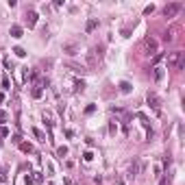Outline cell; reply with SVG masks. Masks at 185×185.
Instances as JSON below:
<instances>
[{"instance_id": "cell-10", "label": "cell", "mask_w": 185, "mask_h": 185, "mask_svg": "<svg viewBox=\"0 0 185 185\" xmlns=\"http://www.w3.org/2000/svg\"><path fill=\"white\" fill-rule=\"evenodd\" d=\"M20 150H22V152H33V146H31L29 142H20Z\"/></svg>"}, {"instance_id": "cell-28", "label": "cell", "mask_w": 185, "mask_h": 185, "mask_svg": "<svg viewBox=\"0 0 185 185\" xmlns=\"http://www.w3.org/2000/svg\"><path fill=\"white\" fill-rule=\"evenodd\" d=\"M5 65L9 67V70H13V63H11V59H5Z\"/></svg>"}, {"instance_id": "cell-29", "label": "cell", "mask_w": 185, "mask_h": 185, "mask_svg": "<svg viewBox=\"0 0 185 185\" xmlns=\"http://www.w3.org/2000/svg\"><path fill=\"white\" fill-rule=\"evenodd\" d=\"M159 185H170V183H168V179H161V181H159Z\"/></svg>"}, {"instance_id": "cell-7", "label": "cell", "mask_w": 185, "mask_h": 185, "mask_svg": "<svg viewBox=\"0 0 185 185\" xmlns=\"http://www.w3.org/2000/svg\"><path fill=\"white\" fill-rule=\"evenodd\" d=\"M63 52H67V55H76V46H74V44H65V46H63Z\"/></svg>"}, {"instance_id": "cell-15", "label": "cell", "mask_w": 185, "mask_h": 185, "mask_svg": "<svg viewBox=\"0 0 185 185\" xmlns=\"http://www.w3.org/2000/svg\"><path fill=\"white\" fill-rule=\"evenodd\" d=\"M85 89V83L83 81H74V91H83Z\"/></svg>"}, {"instance_id": "cell-25", "label": "cell", "mask_w": 185, "mask_h": 185, "mask_svg": "<svg viewBox=\"0 0 185 185\" xmlns=\"http://www.w3.org/2000/svg\"><path fill=\"white\" fill-rule=\"evenodd\" d=\"M24 181H26V185H33V183H35V179H33V176H29V174H26V179H24Z\"/></svg>"}, {"instance_id": "cell-18", "label": "cell", "mask_w": 185, "mask_h": 185, "mask_svg": "<svg viewBox=\"0 0 185 185\" xmlns=\"http://www.w3.org/2000/svg\"><path fill=\"white\" fill-rule=\"evenodd\" d=\"M13 52L17 55V57H24L26 52H24V48H20V46H15V48H13Z\"/></svg>"}, {"instance_id": "cell-11", "label": "cell", "mask_w": 185, "mask_h": 185, "mask_svg": "<svg viewBox=\"0 0 185 185\" xmlns=\"http://www.w3.org/2000/svg\"><path fill=\"white\" fill-rule=\"evenodd\" d=\"M96 26H98V22H96V20H89V22H87V26H85V31L89 33V31H94Z\"/></svg>"}, {"instance_id": "cell-26", "label": "cell", "mask_w": 185, "mask_h": 185, "mask_svg": "<svg viewBox=\"0 0 185 185\" xmlns=\"http://www.w3.org/2000/svg\"><path fill=\"white\" fill-rule=\"evenodd\" d=\"M5 181H7V176H5V170L0 168V183H5Z\"/></svg>"}, {"instance_id": "cell-30", "label": "cell", "mask_w": 185, "mask_h": 185, "mask_svg": "<svg viewBox=\"0 0 185 185\" xmlns=\"http://www.w3.org/2000/svg\"><path fill=\"white\" fill-rule=\"evenodd\" d=\"M5 100V94H2V91H0V102H2Z\"/></svg>"}, {"instance_id": "cell-27", "label": "cell", "mask_w": 185, "mask_h": 185, "mask_svg": "<svg viewBox=\"0 0 185 185\" xmlns=\"http://www.w3.org/2000/svg\"><path fill=\"white\" fill-rule=\"evenodd\" d=\"M94 111H96V107H94V105H89V107L85 109V113H94Z\"/></svg>"}, {"instance_id": "cell-19", "label": "cell", "mask_w": 185, "mask_h": 185, "mask_svg": "<svg viewBox=\"0 0 185 185\" xmlns=\"http://www.w3.org/2000/svg\"><path fill=\"white\" fill-rule=\"evenodd\" d=\"M9 85H11V83H9V76H2V89H11Z\"/></svg>"}, {"instance_id": "cell-12", "label": "cell", "mask_w": 185, "mask_h": 185, "mask_svg": "<svg viewBox=\"0 0 185 185\" xmlns=\"http://www.w3.org/2000/svg\"><path fill=\"white\" fill-rule=\"evenodd\" d=\"M164 79V67H155V81H161Z\"/></svg>"}, {"instance_id": "cell-24", "label": "cell", "mask_w": 185, "mask_h": 185, "mask_svg": "<svg viewBox=\"0 0 185 185\" xmlns=\"http://www.w3.org/2000/svg\"><path fill=\"white\" fill-rule=\"evenodd\" d=\"M35 181H37V183H41V181H44V176H41V172H35Z\"/></svg>"}, {"instance_id": "cell-6", "label": "cell", "mask_w": 185, "mask_h": 185, "mask_svg": "<svg viewBox=\"0 0 185 185\" xmlns=\"http://www.w3.org/2000/svg\"><path fill=\"white\" fill-rule=\"evenodd\" d=\"M9 33H11V37H15V39H20V37H22V26H17V24H13Z\"/></svg>"}, {"instance_id": "cell-23", "label": "cell", "mask_w": 185, "mask_h": 185, "mask_svg": "<svg viewBox=\"0 0 185 185\" xmlns=\"http://www.w3.org/2000/svg\"><path fill=\"white\" fill-rule=\"evenodd\" d=\"M83 159H85V161H91V159H94V155H91V152H89V150H87V152H85V155H83Z\"/></svg>"}, {"instance_id": "cell-17", "label": "cell", "mask_w": 185, "mask_h": 185, "mask_svg": "<svg viewBox=\"0 0 185 185\" xmlns=\"http://www.w3.org/2000/svg\"><path fill=\"white\" fill-rule=\"evenodd\" d=\"M57 155H59V157H65V155H67V148H65V146H59V148H57Z\"/></svg>"}, {"instance_id": "cell-20", "label": "cell", "mask_w": 185, "mask_h": 185, "mask_svg": "<svg viewBox=\"0 0 185 185\" xmlns=\"http://www.w3.org/2000/svg\"><path fill=\"white\" fill-rule=\"evenodd\" d=\"M0 135H2V137H9V129H7V126H0Z\"/></svg>"}, {"instance_id": "cell-9", "label": "cell", "mask_w": 185, "mask_h": 185, "mask_svg": "<svg viewBox=\"0 0 185 185\" xmlns=\"http://www.w3.org/2000/svg\"><path fill=\"white\" fill-rule=\"evenodd\" d=\"M44 96V89L39 85H33V98H41Z\"/></svg>"}, {"instance_id": "cell-2", "label": "cell", "mask_w": 185, "mask_h": 185, "mask_svg": "<svg viewBox=\"0 0 185 185\" xmlns=\"http://www.w3.org/2000/svg\"><path fill=\"white\" fill-rule=\"evenodd\" d=\"M146 100H148V105L152 107V111L159 115V113H161V100H159V96L155 94V91H148V94H146Z\"/></svg>"}, {"instance_id": "cell-5", "label": "cell", "mask_w": 185, "mask_h": 185, "mask_svg": "<svg viewBox=\"0 0 185 185\" xmlns=\"http://www.w3.org/2000/svg\"><path fill=\"white\" fill-rule=\"evenodd\" d=\"M26 24H29V29H33L37 24V13L35 11H26Z\"/></svg>"}, {"instance_id": "cell-21", "label": "cell", "mask_w": 185, "mask_h": 185, "mask_svg": "<svg viewBox=\"0 0 185 185\" xmlns=\"http://www.w3.org/2000/svg\"><path fill=\"white\" fill-rule=\"evenodd\" d=\"M115 131H118V124H115V122H111V124H109V133H111V135H113V133H115Z\"/></svg>"}, {"instance_id": "cell-14", "label": "cell", "mask_w": 185, "mask_h": 185, "mask_svg": "<svg viewBox=\"0 0 185 185\" xmlns=\"http://www.w3.org/2000/svg\"><path fill=\"white\" fill-rule=\"evenodd\" d=\"M137 172H140V161H135V164H131V174L135 176Z\"/></svg>"}, {"instance_id": "cell-8", "label": "cell", "mask_w": 185, "mask_h": 185, "mask_svg": "<svg viewBox=\"0 0 185 185\" xmlns=\"http://www.w3.org/2000/svg\"><path fill=\"white\" fill-rule=\"evenodd\" d=\"M131 89H133V87H131V83H126V81H122V83H120V91H122V94H131Z\"/></svg>"}, {"instance_id": "cell-3", "label": "cell", "mask_w": 185, "mask_h": 185, "mask_svg": "<svg viewBox=\"0 0 185 185\" xmlns=\"http://www.w3.org/2000/svg\"><path fill=\"white\" fill-rule=\"evenodd\" d=\"M159 50H157V39H152V37H146L144 39V55H157Z\"/></svg>"}, {"instance_id": "cell-4", "label": "cell", "mask_w": 185, "mask_h": 185, "mask_svg": "<svg viewBox=\"0 0 185 185\" xmlns=\"http://www.w3.org/2000/svg\"><path fill=\"white\" fill-rule=\"evenodd\" d=\"M181 7H183L181 2H170V5H166V9H164V15H166V17H174V15L181 11Z\"/></svg>"}, {"instance_id": "cell-16", "label": "cell", "mask_w": 185, "mask_h": 185, "mask_svg": "<svg viewBox=\"0 0 185 185\" xmlns=\"http://www.w3.org/2000/svg\"><path fill=\"white\" fill-rule=\"evenodd\" d=\"M33 135H35V137H39L41 142H46V135H44V133H41L39 129H33Z\"/></svg>"}, {"instance_id": "cell-13", "label": "cell", "mask_w": 185, "mask_h": 185, "mask_svg": "<svg viewBox=\"0 0 185 185\" xmlns=\"http://www.w3.org/2000/svg\"><path fill=\"white\" fill-rule=\"evenodd\" d=\"M174 33H176V26H172V29L166 33V41H172V39H174Z\"/></svg>"}, {"instance_id": "cell-1", "label": "cell", "mask_w": 185, "mask_h": 185, "mask_svg": "<svg viewBox=\"0 0 185 185\" xmlns=\"http://www.w3.org/2000/svg\"><path fill=\"white\" fill-rule=\"evenodd\" d=\"M183 65V52L181 50H174L168 55V70H176V67Z\"/></svg>"}, {"instance_id": "cell-22", "label": "cell", "mask_w": 185, "mask_h": 185, "mask_svg": "<svg viewBox=\"0 0 185 185\" xmlns=\"http://www.w3.org/2000/svg\"><path fill=\"white\" fill-rule=\"evenodd\" d=\"M152 11H155V5H148V7H146V9H144V13H146V15H150V13H152Z\"/></svg>"}, {"instance_id": "cell-31", "label": "cell", "mask_w": 185, "mask_h": 185, "mask_svg": "<svg viewBox=\"0 0 185 185\" xmlns=\"http://www.w3.org/2000/svg\"><path fill=\"white\" fill-rule=\"evenodd\" d=\"M48 185H52V183H48Z\"/></svg>"}]
</instances>
